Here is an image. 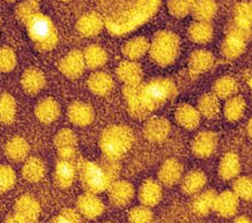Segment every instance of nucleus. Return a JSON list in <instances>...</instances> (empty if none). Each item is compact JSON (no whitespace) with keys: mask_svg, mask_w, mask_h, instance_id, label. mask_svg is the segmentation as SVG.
I'll use <instances>...</instances> for the list:
<instances>
[{"mask_svg":"<svg viewBox=\"0 0 252 223\" xmlns=\"http://www.w3.org/2000/svg\"><path fill=\"white\" fill-rule=\"evenodd\" d=\"M217 10V3L213 0H196L190 11L199 22H209L213 19Z\"/></svg>","mask_w":252,"mask_h":223,"instance_id":"nucleus-26","label":"nucleus"},{"mask_svg":"<svg viewBox=\"0 0 252 223\" xmlns=\"http://www.w3.org/2000/svg\"><path fill=\"white\" fill-rule=\"evenodd\" d=\"M176 86L169 78H154L146 84L125 86L124 96L134 118L144 119L175 96Z\"/></svg>","mask_w":252,"mask_h":223,"instance_id":"nucleus-1","label":"nucleus"},{"mask_svg":"<svg viewBox=\"0 0 252 223\" xmlns=\"http://www.w3.org/2000/svg\"><path fill=\"white\" fill-rule=\"evenodd\" d=\"M196 0H170L169 9L176 18H184L190 12L192 4Z\"/></svg>","mask_w":252,"mask_h":223,"instance_id":"nucleus-36","label":"nucleus"},{"mask_svg":"<svg viewBox=\"0 0 252 223\" xmlns=\"http://www.w3.org/2000/svg\"><path fill=\"white\" fill-rule=\"evenodd\" d=\"M57 145L59 148L62 159H70L75 155L76 137L69 130H64L57 136Z\"/></svg>","mask_w":252,"mask_h":223,"instance_id":"nucleus-27","label":"nucleus"},{"mask_svg":"<svg viewBox=\"0 0 252 223\" xmlns=\"http://www.w3.org/2000/svg\"><path fill=\"white\" fill-rule=\"evenodd\" d=\"M26 24L31 38L38 46V48L43 50L55 48L58 41V34L54 23L47 15L36 12L29 19Z\"/></svg>","mask_w":252,"mask_h":223,"instance_id":"nucleus-6","label":"nucleus"},{"mask_svg":"<svg viewBox=\"0 0 252 223\" xmlns=\"http://www.w3.org/2000/svg\"><path fill=\"white\" fill-rule=\"evenodd\" d=\"M133 141V132L127 126L114 125L102 133L100 146L104 157L118 161L130 149Z\"/></svg>","mask_w":252,"mask_h":223,"instance_id":"nucleus-4","label":"nucleus"},{"mask_svg":"<svg viewBox=\"0 0 252 223\" xmlns=\"http://www.w3.org/2000/svg\"><path fill=\"white\" fill-rule=\"evenodd\" d=\"M234 223H251L247 217H239L234 221Z\"/></svg>","mask_w":252,"mask_h":223,"instance_id":"nucleus-45","label":"nucleus"},{"mask_svg":"<svg viewBox=\"0 0 252 223\" xmlns=\"http://www.w3.org/2000/svg\"><path fill=\"white\" fill-rule=\"evenodd\" d=\"M162 197V188L156 181H146L139 189V200L146 207H154Z\"/></svg>","mask_w":252,"mask_h":223,"instance_id":"nucleus-21","label":"nucleus"},{"mask_svg":"<svg viewBox=\"0 0 252 223\" xmlns=\"http://www.w3.org/2000/svg\"><path fill=\"white\" fill-rule=\"evenodd\" d=\"M85 61H84L83 54L80 51L73 50L61 61L60 69L66 76L71 78H76L81 76L85 70Z\"/></svg>","mask_w":252,"mask_h":223,"instance_id":"nucleus-12","label":"nucleus"},{"mask_svg":"<svg viewBox=\"0 0 252 223\" xmlns=\"http://www.w3.org/2000/svg\"><path fill=\"white\" fill-rule=\"evenodd\" d=\"M80 179L88 193L99 194L108 190L117 180L120 167L118 161L104 158L100 161H82L77 167Z\"/></svg>","mask_w":252,"mask_h":223,"instance_id":"nucleus-2","label":"nucleus"},{"mask_svg":"<svg viewBox=\"0 0 252 223\" xmlns=\"http://www.w3.org/2000/svg\"><path fill=\"white\" fill-rule=\"evenodd\" d=\"M77 209L80 214L88 219H94L103 212V204L96 194H84L77 200Z\"/></svg>","mask_w":252,"mask_h":223,"instance_id":"nucleus-11","label":"nucleus"},{"mask_svg":"<svg viewBox=\"0 0 252 223\" xmlns=\"http://www.w3.org/2000/svg\"><path fill=\"white\" fill-rule=\"evenodd\" d=\"M37 12V3L33 0H29V1H25L24 3L21 4L18 9V15L19 18L23 21V22H28L31 17Z\"/></svg>","mask_w":252,"mask_h":223,"instance_id":"nucleus-41","label":"nucleus"},{"mask_svg":"<svg viewBox=\"0 0 252 223\" xmlns=\"http://www.w3.org/2000/svg\"><path fill=\"white\" fill-rule=\"evenodd\" d=\"M218 136L212 132H202L192 142V152L199 158H208L217 149Z\"/></svg>","mask_w":252,"mask_h":223,"instance_id":"nucleus-9","label":"nucleus"},{"mask_svg":"<svg viewBox=\"0 0 252 223\" xmlns=\"http://www.w3.org/2000/svg\"><path fill=\"white\" fill-rule=\"evenodd\" d=\"M233 25L249 32L251 25V8L249 3H240L235 8Z\"/></svg>","mask_w":252,"mask_h":223,"instance_id":"nucleus-35","label":"nucleus"},{"mask_svg":"<svg viewBox=\"0 0 252 223\" xmlns=\"http://www.w3.org/2000/svg\"><path fill=\"white\" fill-rule=\"evenodd\" d=\"M240 171V161L236 153L228 152L220 160L219 174L223 180H232L238 175Z\"/></svg>","mask_w":252,"mask_h":223,"instance_id":"nucleus-24","label":"nucleus"},{"mask_svg":"<svg viewBox=\"0 0 252 223\" xmlns=\"http://www.w3.org/2000/svg\"><path fill=\"white\" fill-rule=\"evenodd\" d=\"M150 56L159 66H170L180 52V38L172 32H159L149 45Z\"/></svg>","mask_w":252,"mask_h":223,"instance_id":"nucleus-5","label":"nucleus"},{"mask_svg":"<svg viewBox=\"0 0 252 223\" xmlns=\"http://www.w3.org/2000/svg\"><path fill=\"white\" fill-rule=\"evenodd\" d=\"M170 132V124L167 120L162 118H154L147 122L144 129L146 139L150 142L164 141Z\"/></svg>","mask_w":252,"mask_h":223,"instance_id":"nucleus-13","label":"nucleus"},{"mask_svg":"<svg viewBox=\"0 0 252 223\" xmlns=\"http://www.w3.org/2000/svg\"><path fill=\"white\" fill-rule=\"evenodd\" d=\"M69 118L75 125L85 126L94 120V110L85 103H75L69 109Z\"/></svg>","mask_w":252,"mask_h":223,"instance_id":"nucleus-20","label":"nucleus"},{"mask_svg":"<svg viewBox=\"0 0 252 223\" xmlns=\"http://www.w3.org/2000/svg\"><path fill=\"white\" fill-rule=\"evenodd\" d=\"M188 35L196 44H207L213 37V29L208 22H199L190 25L188 30Z\"/></svg>","mask_w":252,"mask_h":223,"instance_id":"nucleus-30","label":"nucleus"},{"mask_svg":"<svg viewBox=\"0 0 252 223\" xmlns=\"http://www.w3.org/2000/svg\"><path fill=\"white\" fill-rule=\"evenodd\" d=\"M117 74L125 86H135L140 84L141 69L134 61H124L118 68Z\"/></svg>","mask_w":252,"mask_h":223,"instance_id":"nucleus-17","label":"nucleus"},{"mask_svg":"<svg viewBox=\"0 0 252 223\" xmlns=\"http://www.w3.org/2000/svg\"><path fill=\"white\" fill-rule=\"evenodd\" d=\"M248 36L249 32L241 30L235 25L230 26L222 46L223 56L228 59L238 58L246 49V41Z\"/></svg>","mask_w":252,"mask_h":223,"instance_id":"nucleus-7","label":"nucleus"},{"mask_svg":"<svg viewBox=\"0 0 252 223\" xmlns=\"http://www.w3.org/2000/svg\"><path fill=\"white\" fill-rule=\"evenodd\" d=\"M41 163H39L37 160H32L28 166L25 168V175L30 179H39L41 177V172H43V168L40 166Z\"/></svg>","mask_w":252,"mask_h":223,"instance_id":"nucleus-43","label":"nucleus"},{"mask_svg":"<svg viewBox=\"0 0 252 223\" xmlns=\"http://www.w3.org/2000/svg\"><path fill=\"white\" fill-rule=\"evenodd\" d=\"M159 6L160 0H137L132 7L108 18L104 24L113 35H125L147 22Z\"/></svg>","mask_w":252,"mask_h":223,"instance_id":"nucleus-3","label":"nucleus"},{"mask_svg":"<svg viewBox=\"0 0 252 223\" xmlns=\"http://www.w3.org/2000/svg\"><path fill=\"white\" fill-rule=\"evenodd\" d=\"M6 223H24L22 220L20 219V218L17 217H11V218H8V220L6 221Z\"/></svg>","mask_w":252,"mask_h":223,"instance_id":"nucleus-44","label":"nucleus"},{"mask_svg":"<svg viewBox=\"0 0 252 223\" xmlns=\"http://www.w3.org/2000/svg\"><path fill=\"white\" fill-rule=\"evenodd\" d=\"M234 193L239 198L245 200L251 199V180L249 178H240L234 183Z\"/></svg>","mask_w":252,"mask_h":223,"instance_id":"nucleus-39","label":"nucleus"},{"mask_svg":"<svg viewBox=\"0 0 252 223\" xmlns=\"http://www.w3.org/2000/svg\"><path fill=\"white\" fill-rule=\"evenodd\" d=\"M246 109V102L241 98L234 96L227 100L226 105L224 107L225 116L229 121H238L243 116Z\"/></svg>","mask_w":252,"mask_h":223,"instance_id":"nucleus-34","label":"nucleus"},{"mask_svg":"<svg viewBox=\"0 0 252 223\" xmlns=\"http://www.w3.org/2000/svg\"><path fill=\"white\" fill-rule=\"evenodd\" d=\"M152 219V212L149 207L141 206L135 207V208L129 212L128 220L129 223H150Z\"/></svg>","mask_w":252,"mask_h":223,"instance_id":"nucleus-38","label":"nucleus"},{"mask_svg":"<svg viewBox=\"0 0 252 223\" xmlns=\"http://www.w3.org/2000/svg\"><path fill=\"white\" fill-rule=\"evenodd\" d=\"M238 91L237 82L233 77L224 76L220 78L214 84V95L223 99H229L234 97Z\"/></svg>","mask_w":252,"mask_h":223,"instance_id":"nucleus-32","label":"nucleus"},{"mask_svg":"<svg viewBox=\"0 0 252 223\" xmlns=\"http://www.w3.org/2000/svg\"><path fill=\"white\" fill-rule=\"evenodd\" d=\"M175 118L177 123L187 130L195 129L200 123V113H199V111L186 104L177 108Z\"/></svg>","mask_w":252,"mask_h":223,"instance_id":"nucleus-18","label":"nucleus"},{"mask_svg":"<svg viewBox=\"0 0 252 223\" xmlns=\"http://www.w3.org/2000/svg\"><path fill=\"white\" fill-rule=\"evenodd\" d=\"M239 206V199L234 192L225 190V192L217 195L214 200L213 209L223 218H230L236 215Z\"/></svg>","mask_w":252,"mask_h":223,"instance_id":"nucleus-8","label":"nucleus"},{"mask_svg":"<svg viewBox=\"0 0 252 223\" xmlns=\"http://www.w3.org/2000/svg\"><path fill=\"white\" fill-rule=\"evenodd\" d=\"M63 1H69V0H63Z\"/></svg>","mask_w":252,"mask_h":223,"instance_id":"nucleus-46","label":"nucleus"},{"mask_svg":"<svg viewBox=\"0 0 252 223\" xmlns=\"http://www.w3.org/2000/svg\"><path fill=\"white\" fill-rule=\"evenodd\" d=\"M38 114L39 118L44 120V122H51L59 115V107L52 100H47L39 107Z\"/></svg>","mask_w":252,"mask_h":223,"instance_id":"nucleus-37","label":"nucleus"},{"mask_svg":"<svg viewBox=\"0 0 252 223\" xmlns=\"http://www.w3.org/2000/svg\"><path fill=\"white\" fill-rule=\"evenodd\" d=\"M9 1H13V0H9Z\"/></svg>","mask_w":252,"mask_h":223,"instance_id":"nucleus-47","label":"nucleus"},{"mask_svg":"<svg viewBox=\"0 0 252 223\" xmlns=\"http://www.w3.org/2000/svg\"><path fill=\"white\" fill-rule=\"evenodd\" d=\"M207 178L202 171H191L189 172L183 181V190L186 194L192 195L200 192L206 185Z\"/></svg>","mask_w":252,"mask_h":223,"instance_id":"nucleus-31","label":"nucleus"},{"mask_svg":"<svg viewBox=\"0 0 252 223\" xmlns=\"http://www.w3.org/2000/svg\"><path fill=\"white\" fill-rule=\"evenodd\" d=\"M217 193L213 189H209L199 194L191 201V210L197 216H207L213 209Z\"/></svg>","mask_w":252,"mask_h":223,"instance_id":"nucleus-23","label":"nucleus"},{"mask_svg":"<svg viewBox=\"0 0 252 223\" xmlns=\"http://www.w3.org/2000/svg\"><path fill=\"white\" fill-rule=\"evenodd\" d=\"M122 50L128 60H137L149 50V41L145 37H135L126 42Z\"/></svg>","mask_w":252,"mask_h":223,"instance_id":"nucleus-25","label":"nucleus"},{"mask_svg":"<svg viewBox=\"0 0 252 223\" xmlns=\"http://www.w3.org/2000/svg\"><path fill=\"white\" fill-rule=\"evenodd\" d=\"M108 190L110 201L118 207L126 206L134 197L133 185L126 181H114Z\"/></svg>","mask_w":252,"mask_h":223,"instance_id":"nucleus-10","label":"nucleus"},{"mask_svg":"<svg viewBox=\"0 0 252 223\" xmlns=\"http://www.w3.org/2000/svg\"><path fill=\"white\" fill-rule=\"evenodd\" d=\"M182 174V164L175 160V159H169L161 167L159 171V179L162 184H164L165 186H173V185L180 181Z\"/></svg>","mask_w":252,"mask_h":223,"instance_id":"nucleus-16","label":"nucleus"},{"mask_svg":"<svg viewBox=\"0 0 252 223\" xmlns=\"http://www.w3.org/2000/svg\"><path fill=\"white\" fill-rule=\"evenodd\" d=\"M88 87L98 96H106L113 88V79L109 74L104 72H97L91 75L88 79Z\"/></svg>","mask_w":252,"mask_h":223,"instance_id":"nucleus-19","label":"nucleus"},{"mask_svg":"<svg viewBox=\"0 0 252 223\" xmlns=\"http://www.w3.org/2000/svg\"><path fill=\"white\" fill-rule=\"evenodd\" d=\"M83 58L84 61H85V66L91 69L100 68L103 65H106L108 60L106 50L97 45H92L87 47L85 52H84Z\"/></svg>","mask_w":252,"mask_h":223,"instance_id":"nucleus-28","label":"nucleus"},{"mask_svg":"<svg viewBox=\"0 0 252 223\" xmlns=\"http://www.w3.org/2000/svg\"><path fill=\"white\" fill-rule=\"evenodd\" d=\"M51 223H83L81 215L76 210L65 209L57 216Z\"/></svg>","mask_w":252,"mask_h":223,"instance_id":"nucleus-40","label":"nucleus"},{"mask_svg":"<svg viewBox=\"0 0 252 223\" xmlns=\"http://www.w3.org/2000/svg\"><path fill=\"white\" fill-rule=\"evenodd\" d=\"M77 173V168L70 159H61L56 169V181L60 187L66 188L73 184Z\"/></svg>","mask_w":252,"mask_h":223,"instance_id":"nucleus-14","label":"nucleus"},{"mask_svg":"<svg viewBox=\"0 0 252 223\" xmlns=\"http://www.w3.org/2000/svg\"><path fill=\"white\" fill-rule=\"evenodd\" d=\"M214 62V58L211 52L207 50H197L193 52L189 60V69L193 75H198L211 69Z\"/></svg>","mask_w":252,"mask_h":223,"instance_id":"nucleus-22","label":"nucleus"},{"mask_svg":"<svg viewBox=\"0 0 252 223\" xmlns=\"http://www.w3.org/2000/svg\"><path fill=\"white\" fill-rule=\"evenodd\" d=\"M198 107L199 113L210 119L215 118L220 112L219 97L215 96L214 94H206L199 100Z\"/></svg>","mask_w":252,"mask_h":223,"instance_id":"nucleus-33","label":"nucleus"},{"mask_svg":"<svg viewBox=\"0 0 252 223\" xmlns=\"http://www.w3.org/2000/svg\"><path fill=\"white\" fill-rule=\"evenodd\" d=\"M43 76H41V74L38 72H30L26 74L25 76V86L28 87V89L30 91H36L37 92L38 89H40L41 85H43Z\"/></svg>","mask_w":252,"mask_h":223,"instance_id":"nucleus-42","label":"nucleus"},{"mask_svg":"<svg viewBox=\"0 0 252 223\" xmlns=\"http://www.w3.org/2000/svg\"><path fill=\"white\" fill-rule=\"evenodd\" d=\"M18 217L23 222L33 223L37 220L39 215V207L33 198L24 197L18 204Z\"/></svg>","mask_w":252,"mask_h":223,"instance_id":"nucleus-29","label":"nucleus"},{"mask_svg":"<svg viewBox=\"0 0 252 223\" xmlns=\"http://www.w3.org/2000/svg\"><path fill=\"white\" fill-rule=\"evenodd\" d=\"M104 25V21L97 13H88L83 15L77 22V31L83 36L92 37L100 33Z\"/></svg>","mask_w":252,"mask_h":223,"instance_id":"nucleus-15","label":"nucleus"}]
</instances>
